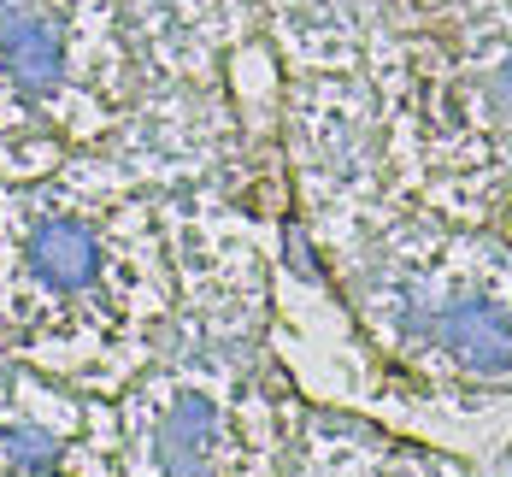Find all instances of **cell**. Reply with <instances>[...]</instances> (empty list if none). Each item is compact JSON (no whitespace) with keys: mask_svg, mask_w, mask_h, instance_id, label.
I'll use <instances>...</instances> for the list:
<instances>
[{"mask_svg":"<svg viewBox=\"0 0 512 477\" xmlns=\"http://www.w3.org/2000/svg\"><path fill=\"white\" fill-rule=\"evenodd\" d=\"M212 436H218V413L206 395H183L171 407V419L154 430L159 477H218L212 472Z\"/></svg>","mask_w":512,"mask_h":477,"instance_id":"3957f363","label":"cell"},{"mask_svg":"<svg viewBox=\"0 0 512 477\" xmlns=\"http://www.w3.org/2000/svg\"><path fill=\"white\" fill-rule=\"evenodd\" d=\"M30 271L53 283V289H83V283H95V271H101V242H95V230H83V224H71V218H53L42 224L36 236H30Z\"/></svg>","mask_w":512,"mask_h":477,"instance_id":"277c9868","label":"cell"},{"mask_svg":"<svg viewBox=\"0 0 512 477\" xmlns=\"http://www.w3.org/2000/svg\"><path fill=\"white\" fill-rule=\"evenodd\" d=\"M53 460H59V442H53L48 430H36V424L0 430V466L12 477H48Z\"/></svg>","mask_w":512,"mask_h":477,"instance_id":"5b68a950","label":"cell"},{"mask_svg":"<svg viewBox=\"0 0 512 477\" xmlns=\"http://www.w3.org/2000/svg\"><path fill=\"white\" fill-rule=\"evenodd\" d=\"M495 89H501V101L512 106V53L501 59V71H495Z\"/></svg>","mask_w":512,"mask_h":477,"instance_id":"8992f818","label":"cell"},{"mask_svg":"<svg viewBox=\"0 0 512 477\" xmlns=\"http://www.w3.org/2000/svg\"><path fill=\"white\" fill-rule=\"evenodd\" d=\"M436 330L465 371H483V377L512 371V318L495 301H460L436 318Z\"/></svg>","mask_w":512,"mask_h":477,"instance_id":"7a4b0ae2","label":"cell"},{"mask_svg":"<svg viewBox=\"0 0 512 477\" xmlns=\"http://www.w3.org/2000/svg\"><path fill=\"white\" fill-rule=\"evenodd\" d=\"M0 59H6V77L24 95H48L65 77V24L48 18V12L0 6Z\"/></svg>","mask_w":512,"mask_h":477,"instance_id":"6da1fadb","label":"cell"}]
</instances>
